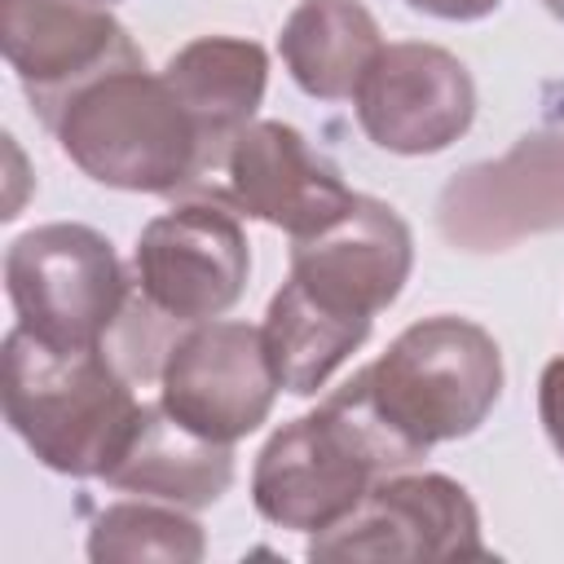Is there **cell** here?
<instances>
[{
  "mask_svg": "<svg viewBox=\"0 0 564 564\" xmlns=\"http://www.w3.org/2000/svg\"><path fill=\"white\" fill-rule=\"evenodd\" d=\"M203 194L234 207L238 216L286 229L291 238L326 229L357 198L344 185V172L282 119H251L225 145Z\"/></svg>",
  "mask_w": 564,
  "mask_h": 564,
  "instance_id": "cell-10",
  "label": "cell"
},
{
  "mask_svg": "<svg viewBox=\"0 0 564 564\" xmlns=\"http://www.w3.org/2000/svg\"><path fill=\"white\" fill-rule=\"evenodd\" d=\"M436 229L476 256L564 229V128L524 132L502 159L454 172L436 194Z\"/></svg>",
  "mask_w": 564,
  "mask_h": 564,
  "instance_id": "cell-8",
  "label": "cell"
},
{
  "mask_svg": "<svg viewBox=\"0 0 564 564\" xmlns=\"http://www.w3.org/2000/svg\"><path fill=\"white\" fill-rule=\"evenodd\" d=\"M405 4L419 9V13H427V18H441V22H480L502 0H405Z\"/></svg>",
  "mask_w": 564,
  "mask_h": 564,
  "instance_id": "cell-20",
  "label": "cell"
},
{
  "mask_svg": "<svg viewBox=\"0 0 564 564\" xmlns=\"http://www.w3.org/2000/svg\"><path fill=\"white\" fill-rule=\"evenodd\" d=\"M361 375L375 410L419 454L471 436L502 397V352L494 335L454 313L405 326Z\"/></svg>",
  "mask_w": 564,
  "mask_h": 564,
  "instance_id": "cell-4",
  "label": "cell"
},
{
  "mask_svg": "<svg viewBox=\"0 0 564 564\" xmlns=\"http://www.w3.org/2000/svg\"><path fill=\"white\" fill-rule=\"evenodd\" d=\"M4 62L18 75L26 101L44 119L66 93L106 66L145 57L128 26L88 0H0Z\"/></svg>",
  "mask_w": 564,
  "mask_h": 564,
  "instance_id": "cell-13",
  "label": "cell"
},
{
  "mask_svg": "<svg viewBox=\"0 0 564 564\" xmlns=\"http://www.w3.org/2000/svg\"><path fill=\"white\" fill-rule=\"evenodd\" d=\"M163 79L172 84L176 101L194 119L216 172L225 145L256 119L264 101L269 53L242 35H198L167 57Z\"/></svg>",
  "mask_w": 564,
  "mask_h": 564,
  "instance_id": "cell-14",
  "label": "cell"
},
{
  "mask_svg": "<svg viewBox=\"0 0 564 564\" xmlns=\"http://www.w3.org/2000/svg\"><path fill=\"white\" fill-rule=\"evenodd\" d=\"M414 269V238L410 225L370 194H357L344 216H335L326 229L308 238H291V278L308 304L375 326V313H383L405 278Z\"/></svg>",
  "mask_w": 564,
  "mask_h": 564,
  "instance_id": "cell-11",
  "label": "cell"
},
{
  "mask_svg": "<svg viewBox=\"0 0 564 564\" xmlns=\"http://www.w3.org/2000/svg\"><path fill=\"white\" fill-rule=\"evenodd\" d=\"M423 458L427 454L388 427L357 370L317 410L282 423L264 441L251 467V502L278 529L322 533L339 524L379 476Z\"/></svg>",
  "mask_w": 564,
  "mask_h": 564,
  "instance_id": "cell-1",
  "label": "cell"
},
{
  "mask_svg": "<svg viewBox=\"0 0 564 564\" xmlns=\"http://www.w3.org/2000/svg\"><path fill=\"white\" fill-rule=\"evenodd\" d=\"M4 419L62 476H106L128 445L141 401L106 348H48L22 326L4 335Z\"/></svg>",
  "mask_w": 564,
  "mask_h": 564,
  "instance_id": "cell-3",
  "label": "cell"
},
{
  "mask_svg": "<svg viewBox=\"0 0 564 564\" xmlns=\"http://www.w3.org/2000/svg\"><path fill=\"white\" fill-rule=\"evenodd\" d=\"M361 132L388 154H441L476 119L471 70L441 44H383L352 93Z\"/></svg>",
  "mask_w": 564,
  "mask_h": 564,
  "instance_id": "cell-12",
  "label": "cell"
},
{
  "mask_svg": "<svg viewBox=\"0 0 564 564\" xmlns=\"http://www.w3.org/2000/svg\"><path fill=\"white\" fill-rule=\"evenodd\" d=\"M542 4H546V13H551V18H560V22H564V0H542Z\"/></svg>",
  "mask_w": 564,
  "mask_h": 564,
  "instance_id": "cell-21",
  "label": "cell"
},
{
  "mask_svg": "<svg viewBox=\"0 0 564 564\" xmlns=\"http://www.w3.org/2000/svg\"><path fill=\"white\" fill-rule=\"evenodd\" d=\"M207 555L203 524L189 520L172 502H115L88 529V560L119 564V560H167V564H198Z\"/></svg>",
  "mask_w": 564,
  "mask_h": 564,
  "instance_id": "cell-18",
  "label": "cell"
},
{
  "mask_svg": "<svg viewBox=\"0 0 564 564\" xmlns=\"http://www.w3.org/2000/svg\"><path fill=\"white\" fill-rule=\"evenodd\" d=\"M88 4H115V0H88Z\"/></svg>",
  "mask_w": 564,
  "mask_h": 564,
  "instance_id": "cell-22",
  "label": "cell"
},
{
  "mask_svg": "<svg viewBox=\"0 0 564 564\" xmlns=\"http://www.w3.org/2000/svg\"><path fill=\"white\" fill-rule=\"evenodd\" d=\"M62 154L97 185L128 194H189L212 176V154L145 57L106 66L40 119Z\"/></svg>",
  "mask_w": 564,
  "mask_h": 564,
  "instance_id": "cell-2",
  "label": "cell"
},
{
  "mask_svg": "<svg viewBox=\"0 0 564 564\" xmlns=\"http://www.w3.org/2000/svg\"><path fill=\"white\" fill-rule=\"evenodd\" d=\"M379 48V22L361 0H300L278 35L291 79L317 101L352 97Z\"/></svg>",
  "mask_w": 564,
  "mask_h": 564,
  "instance_id": "cell-16",
  "label": "cell"
},
{
  "mask_svg": "<svg viewBox=\"0 0 564 564\" xmlns=\"http://www.w3.org/2000/svg\"><path fill=\"white\" fill-rule=\"evenodd\" d=\"M264 348L278 370V383L295 397H313L326 388V379L366 344L370 326L344 322L317 304H308L295 286L282 282V291L269 300L264 313Z\"/></svg>",
  "mask_w": 564,
  "mask_h": 564,
  "instance_id": "cell-17",
  "label": "cell"
},
{
  "mask_svg": "<svg viewBox=\"0 0 564 564\" xmlns=\"http://www.w3.org/2000/svg\"><path fill=\"white\" fill-rule=\"evenodd\" d=\"M308 560H489L471 494L441 471H388L330 529L308 538Z\"/></svg>",
  "mask_w": 564,
  "mask_h": 564,
  "instance_id": "cell-7",
  "label": "cell"
},
{
  "mask_svg": "<svg viewBox=\"0 0 564 564\" xmlns=\"http://www.w3.org/2000/svg\"><path fill=\"white\" fill-rule=\"evenodd\" d=\"M101 480L172 507H212L234 480V445L198 436L163 405H141L128 445Z\"/></svg>",
  "mask_w": 564,
  "mask_h": 564,
  "instance_id": "cell-15",
  "label": "cell"
},
{
  "mask_svg": "<svg viewBox=\"0 0 564 564\" xmlns=\"http://www.w3.org/2000/svg\"><path fill=\"white\" fill-rule=\"evenodd\" d=\"M4 291L26 335L48 348H106L132 278L110 238L93 225H35L4 251Z\"/></svg>",
  "mask_w": 564,
  "mask_h": 564,
  "instance_id": "cell-5",
  "label": "cell"
},
{
  "mask_svg": "<svg viewBox=\"0 0 564 564\" xmlns=\"http://www.w3.org/2000/svg\"><path fill=\"white\" fill-rule=\"evenodd\" d=\"M538 419L546 427V441L564 458V357L546 361V370L538 379Z\"/></svg>",
  "mask_w": 564,
  "mask_h": 564,
  "instance_id": "cell-19",
  "label": "cell"
},
{
  "mask_svg": "<svg viewBox=\"0 0 564 564\" xmlns=\"http://www.w3.org/2000/svg\"><path fill=\"white\" fill-rule=\"evenodd\" d=\"M247 273L251 247L238 212L216 198L176 203L137 234L132 286L176 326L229 313L247 291Z\"/></svg>",
  "mask_w": 564,
  "mask_h": 564,
  "instance_id": "cell-6",
  "label": "cell"
},
{
  "mask_svg": "<svg viewBox=\"0 0 564 564\" xmlns=\"http://www.w3.org/2000/svg\"><path fill=\"white\" fill-rule=\"evenodd\" d=\"M278 370L264 348V330L247 322H194L185 326L159 370V405L212 441L251 436L278 397Z\"/></svg>",
  "mask_w": 564,
  "mask_h": 564,
  "instance_id": "cell-9",
  "label": "cell"
}]
</instances>
